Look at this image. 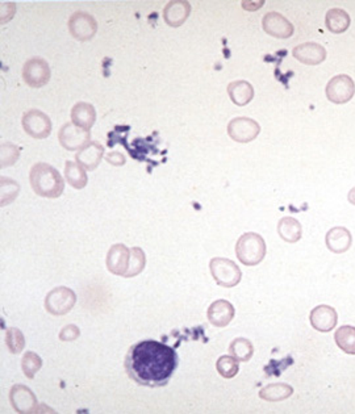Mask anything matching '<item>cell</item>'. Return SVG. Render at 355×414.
<instances>
[{
	"label": "cell",
	"instance_id": "6da1fadb",
	"mask_svg": "<svg viewBox=\"0 0 355 414\" xmlns=\"http://www.w3.org/2000/svg\"><path fill=\"white\" fill-rule=\"evenodd\" d=\"M124 366L128 376L140 386H166L178 367L177 351L163 342L141 340L129 349Z\"/></svg>",
	"mask_w": 355,
	"mask_h": 414
},
{
	"label": "cell",
	"instance_id": "7a4b0ae2",
	"mask_svg": "<svg viewBox=\"0 0 355 414\" xmlns=\"http://www.w3.org/2000/svg\"><path fill=\"white\" fill-rule=\"evenodd\" d=\"M29 182L33 191L41 197L57 199L65 190V180L58 170L47 163H36L30 168Z\"/></svg>",
	"mask_w": 355,
	"mask_h": 414
},
{
	"label": "cell",
	"instance_id": "3957f363",
	"mask_svg": "<svg viewBox=\"0 0 355 414\" xmlns=\"http://www.w3.org/2000/svg\"><path fill=\"white\" fill-rule=\"evenodd\" d=\"M235 255L245 266H257L266 255V242L258 233H245L235 243Z\"/></svg>",
	"mask_w": 355,
	"mask_h": 414
},
{
	"label": "cell",
	"instance_id": "277c9868",
	"mask_svg": "<svg viewBox=\"0 0 355 414\" xmlns=\"http://www.w3.org/2000/svg\"><path fill=\"white\" fill-rule=\"evenodd\" d=\"M209 270L216 283L224 288H232L241 282L243 272L233 260L226 258H214L209 262Z\"/></svg>",
	"mask_w": 355,
	"mask_h": 414
},
{
	"label": "cell",
	"instance_id": "5b68a950",
	"mask_svg": "<svg viewBox=\"0 0 355 414\" xmlns=\"http://www.w3.org/2000/svg\"><path fill=\"white\" fill-rule=\"evenodd\" d=\"M76 294L67 287H57L45 297V308L53 316H65L74 308Z\"/></svg>",
	"mask_w": 355,
	"mask_h": 414
},
{
	"label": "cell",
	"instance_id": "8992f818",
	"mask_svg": "<svg viewBox=\"0 0 355 414\" xmlns=\"http://www.w3.org/2000/svg\"><path fill=\"white\" fill-rule=\"evenodd\" d=\"M327 100L334 104H345L354 98L355 83L351 76L339 74L332 78L325 88Z\"/></svg>",
	"mask_w": 355,
	"mask_h": 414
},
{
	"label": "cell",
	"instance_id": "52a82bcc",
	"mask_svg": "<svg viewBox=\"0 0 355 414\" xmlns=\"http://www.w3.org/2000/svg\"><path fill=\"white\" fill-rule=\"evenodd\" d=\"M58 139L66 150L74 151V150H82L83 147L87 146L91 142V134H90V130L81 128L75 125L74 122H67L59 129Z\"/></svg>",
	"mask_w": 355,
	"mask_h": 414
},
{
	"label": "cell",
	"instance_id": "ba28073f",
	"mask_svg": "<svg viewBox=\"0 0 355 414\" xmlns=\"http://www.w3.org/2000/svg\"><path fill=\"white\" fill-rule=\"evenodd\" d=\"M50 75V66L40 57L30 58L23 67V78L32 88L44 87L49 82Z\"/></svg>",
	"mask_w": 355,
	"mask_h": 414
},
{
	"label": "cell",
	"instance_id": "9c48e42d",
	"mask_svg": "<svg viewBox=\"0 0 355 414\" xmlns=\"http://www.w3.org/2000/svg\"><path fill=\"white\" fill-rule=\"evenodd\" d=\"M261 133V125L250 117H235L228 124V134L235 142L249 144Z\"/></svg>",
	"mask_w": 355,
	"mask_h": 414
},
{
	"label": "cell",
	"instance_id": "30bf717a",
	"mask_svg": "<svg viewBox=\"0 0 355 414\" xmlns=\"http://www.w3.org/2000/svg\"><path fill=\"white\" fill-rule=\"evenodd\" d=\"M69 30L75 40L88 41L96 35L98 23L90 13L78 11L69 20Z\"/></svg>",
	"mask_w": 355,
	"mask_h": 414
},
{
	"label": "cell",
	"instance_id": "8fae6325",
	"mask_svg": "<svg viewBox=\"0 0 355 414\" xmlns=\"http://www.w3.org/2000/svg\"><path fill=\"white\" fill-rule=\"evenodd\" d=\"M23 127L30 137L42 139L52 132V121L47 113L38 110H30L23 116Z\"/></svg>",
	"mask_w": 355,
	"mask_h": 414
},
{
	"label": "cell",
	"instance_id": "7c38bea8",
	"mask_svg": "<svg viewBox=\"0 0 355 414\" xmlns=\"http://www.w3.org/2000/svg\"><path fill=\"white\" fill-rule=\"evenodd\" d=\"M262 28L267 35L275 38H290L295 32L290 20L284 18L279 12L266 13L262 20Z\"/></svg>",
	"mask_w": 355,
	"mask_h": 414
},
{
	"label": "cell",
	"instance_id": "4fadbf2b",
	"mask_svg": "<svg viewBox=\"0 0 355 414\" xmlns=\"http://www.w3.org/2000/svg\"><path fill=\"white\" fill-rule=\"evenodd\" d=\"M10 403L15 412L28 414L37 412L38 401L35 393L25 386H13L10 392Z\"/></svg>",
	"mask_w": 355,
	"mask_h": 414
},
{
	"label": "cell",
	"instance_id": "5bb4252c",
	"mask_svg": "<svg viewBox=\"0 0 355 414\" xmlns=\"http://www.w3.org/2000/svg\"><path fill=\"white\" fill-rule=\"evenodd\" d=\"M131 260V248L122 243H116L111 246L107 254V268L115 275L125 276L129 268Z\"/></svg>",
	"mask_w": 355,
	"mask_h": 414
},
{
	"label": "cell",
	"instance_id": "9a60e30c",
	"mask_svg": "<svg viewBox=\"0 0 355 414\" xmlns=\"http://www.w3.org/2000/svg\"><path fill=\"white\" fill-rule=\"evenodd\" d=\"M310 325L313 329L321 333H329L336 328L338 322V314L336 309L330 305H318L312 309L309 316Z\"/></svg>",
	"mask_w": 355,
	"mask_h": 414
},
{
	"label": "cell",
	"instance_id": "2e32d148",
	"mask_svg": "<svg viewBox=\"0 0 355 414\" xmlns=\"http://www.w3.org/2000/svg\"><path fill=\"white\" fill-rule=\"evenodd\" d=\"M292 55L301 64L316 66L327 59V50L318 42L300 44L292 50Z\"/></svg>",
	"mask_w": 355,
	"mask_h": 414
},
{
	"label": "cell",
	"instance_id": "e0dca14e",
	"mask_svg": "<svg viewBox=\"0 0 355 414\" xmlns=\"http://www.w3.org/2000/svg\"><path fill=\"white\" fill-rule=\"evenodd\" d=\"M191 13V4L187 0H171L163 8V20L168 27H182Z\"/></svg>",
	"mask_w": 355,
	"mask_h": 414
},
{
	"label": "cell",
	"instance_id": "ac0fdd59",
	"mask_svg": "<svg viewBox=\"0 0 355 414\" xmlns=\"http://www.w3.org/2000/svg\"><path fill=\"white\" fill-rule=\"evenodd\" d=\"M234 306L226 300H216L206 312L208 321L216 328H225L234 318Z\"/></svg>",
	"mask_w": 355,
	"mask_h": 414
},
{
	"label": "cell",
	"instance_id": "d6986e66",
	"mask_svg": "<svg viewBox=\"0 0 355 414\" xmlns=\"http://www.w3.org/2000/svg\"><path fill=\"white\" fill-rule=\"evenodd\" d=\"M327 248L334 254H342L351 248L353 236L350 230L344 226H334L329 230L325 237Z\"/></svg>",
	"mask_w": 355,
	"mask_h": 414
},
{
	"label": "cell",
	"instance_id": "ffe728a7",
	"mask_svg": "<svg viewBox=\"0 0 355 414\" xmlns=\"http://www.w3.org/2000/svg\"><path fill=\"white\" fill-rule=\"evenodd\" d=\"M103 156L104 147L99 142L93 141L82 150H79V153L75 156V158H76V163L82 166L84 170L94 171L100 163V161L103 159Z\"/></svg>",
	"mask_w": 355,
	"mask_h": 414
},
{
	"label": "cell",
	"instance_id": "44dd1931",
	"mask_svg": "<svg viewBox=\"0 0 355 414\" xmlns=\"http://www.w3.org/2000/svg\"><path fill=\"white\" fill-rule=\"evenodd\" d=\"M71 121L81 128L90 130L96 121V110L90 103L79 101L71 108Z\"/></svg>",
	"mask_w": 355,
	"mask_h": 414
},
{
	"label": "cell",
	"instance_id": "7402d4cb",
	"mask_svg": "<svg viewBox=\"0 0 355 414\" xmlns=\"http://www.w3.org/2000/svg\"><path fill=\"white\" fill-rule=\"evenodd\" d=\"M350 23H351V18L345 9L332 8L327 12L325 25H327V30L334 33V35L345 33L350 27Z\"/></svg>",
	"mask_w": 355,
	"mask_h": 414
},
{
	"label": "cell",
	"instance_id": "603a6c76",
	"mask_svg": "<svg viewBox=\"0 0 355 414\" xmlns=\"http://www.w3.org/2000/svg\"><path fill=\"white\" fill-rule=\"evenodd\" d=\"M226 90H228L231 100L240 107L249 104L254 98V88L252 84L246 81H234L229 83Z\"/></svg>",
	"mask_w": 355,
	"mask_h": 414
},
{
	"label": "cell",
	"instance_id": "cb8c5ba5",
	"mask_svg": "<svg viewBox=\"0 0 355 414\" xmlns=\"http://www.w3.org/2000/svg\"><path fill=\"white\" fill-rule=\"evenodd\" d=\"M278 233L283 241H286L289 243H295L301 239L303 226H301L299 220H296L293 217H283L278 222Z\"/></svg>",
	"mask_w": 355,
	"mask_h": 414
},
{
	"label": "cell",
	"instance_id": "d4e9b609",
	"mask_svg": "<svg viewBox=\"0 0 355 414\" xmlns=\"http://www.w3.org/2000/svg\"><path fill=\"white\" fill-rule=\"evenodd\" d=\"M337 346L347 355H355V328L344 325L334 333Z\"/></svg>",
	"mask_w": 355,
	"mask_h": 414
},
{
	"label": "cell",
	"instance_id": "484cf974",
	"mask_svg": "<svg viewBox=\"0 0 355 414\" xmlns=\"http://www.w3.org/2000/svg\"><path fill=\"white\" fill-rule=\"evenodd\" d=\"M293 393V388L284 384V383H277V384H269V386L262 388L260 392V397L264 401H281L289 398Z\"/></svg>",
	"mask_w": 355,
	"mask_h": 414
},
{
	"label": "cell",
	"instance_id": "4316f807",
	"mask_svg": "<svg viewBox=\"0 0 355 414\" xmlns=\"http://www.w3.org/2000/svg\"><path fill=\"white\" fill-rule=\"evenodd\" d=\"M65 176L66 180L71 187H74L75 190H82L88 182V178L83 167L71 161L66 162Z\"/></svg>",
	"mask_w": 355,
	"mask_h": 414
},
{
	"label": "cell",
	"instance_id": "83f0119b",
	"mask_svg": "<svg viewBox=\"0 0 355 414\" xmlns=\"http://www.w3.org/2000/svg\"><path fill=\"white\" fill-rule=\"evenodd\" d=\"M254 354V346L252 342L246 338H235L229 345V355H232L238 362L250 360Z\"/></svg>",
	"mask_w": 355,
	"mask_h": 414
},
{
	"label": "cell",
	"instance_id": "f1b7e54d",
	"mask_svg": "<svg viewBox=\"0 0 355 414\" xmlns=\"http://www.w3.org/2000/svg\"><path fill=\"white\" fill-rule=\"evenodd\" d=\"M216 369L224 379H232L240 371L238 360H235L232 355H223L216 362Z\"/></svg>",
	"mask_w": 355,
	"mask_h": 414
},
{
	"label": "cell",
	"instance_id": "f546056e",
	"mask_svg": "<svg viewBox=\"0 0 355 414\" xmlns=\"http://www.w3.org/2000/svg\"><path fill=\"white\" fill-rule=\"evenodd\" d=\"M146 266V255L141 248H131V260H129V268L124 277H133L140 275L142 270Z\"/></svg>",
	"mask_w": 355,
	"mask_h": 414
},
{
	"label": "cell",
	"instance_id": "4dcf8cb0",
	"mask_svg": "<svg viewBox=\"0 0 355 414\" xmlns=\"http://www.w3.org/2000/svg\"><path fill=\"white\" fill-rule=\"evenodd\" d=\"M6 343L12 354H19L25 346V338L23 331L18 328H10L6 334Z\"/></svg>",
	"mask_w": 355,
	"mask_h": 414
},
{
	"label": "cell",
	"instance_id": "1f68e13d",
	"mask_svg": "<svg viewBox=\"0 0 355 414\" xmlns=\"http://www.w3.org/2000/svg\"><path fill=\"white\" fill-rule=\"evenodd\" d=\"M21 366H23V371L25 374V376L28 379H33L35 375L40 371V368L42 367V360L38 357L36 352L28 351L21 360Z\"/></svg>",
	"mask_w": 355,
	"mask_h": 414
},
{
	"label": "cell",
	"instance_id": "d6a6232c",
	"mask_svg": "<svg viewBox=\"0 0 355 414\" xmlns=\"http://www.w3.org/2000/svg\"><path fill=\"white\" fill-rule=\"evenodd\" d=\"M20 191V185L12 179H1V204H10L13 202Z\"/></svg>",
	"mask_w": 355,
	"mask_h": 414
},
{
	"label": "cell",
	"instance_id": "836d02e7",
	"mask_svg": "<svg viewBox=\"0 0 355 414\" xmlns=\"http://www.w3.org/2000/svg\"><path fill=\"white\" fill-rule=\"evenodd\" d=\"M20 156V149L13 144H3L1 145V167L12 166Z\"/></svg>",
	"mask_w": 355,
	"mask_h": 414
},
{
	"label": "cell",
	"instance_id": "e575fe53",
	"mask_svg": "<svg viewBox=\"0 0 355 414\" xmlns=\"http://www.w3.org/2000/svg\"><path fill=\"white\" fill-rule=\"evenodd\" d=\"M79 335H81V330H79L78 326H75V325H67L59 333V340L70 342V340H76Z\"/></svg>",
	"mask_w": 355,
	"mask_h": 414
},
{
	"label": "cell",
	"instance_id": "d590c367",
	"mask_svg": "<svg viewBox=\"0 0 355 414\" xmlns=\"http://www.w3.org/2000/svg\"><path fill=\"white\" fill-rule=\"evenodd\" d=\"M105 159L108 163L113 166H122L125 163V156H122V153L119 151H113L105 156Z\"/></svg>",
	"mask_w": 355,
	"mask_h": 414
},
{
	"label": "cell",
	"instance_id": "8d00e7d4",
	"mask_svg": "<svg viewBox=\"0 0 355 414\" xmlns=\"http://www.w3.org/2000/svg\"><path fill=\"white\" fill-rule=\"evenodd\" d=\"M262 4H263V1H257V3H249V6L243 4V7L248 11H257L260 7H262Z\"/></svg>",
	"mask_w": 355,
	"mask_h": 414
},
{
	"label": "cell",
	"instance_id": "74e56055",
	"mask_svg": "<svg viewBox=\"0 0 355 414\" xmlns=\"http://www.w3.org/2000/svg\"><path fill=\"white\" fill-rule=\"evenodd\" d=\"M347 199H349V202H351L353 205H355V187H353L350 190V192L347 195Z\"/></svg>",
	"mask_w": 355,
	"mask_h": 414
}]
</instances>
